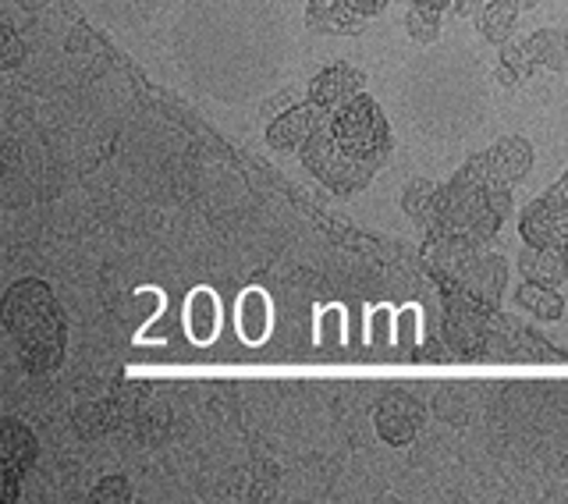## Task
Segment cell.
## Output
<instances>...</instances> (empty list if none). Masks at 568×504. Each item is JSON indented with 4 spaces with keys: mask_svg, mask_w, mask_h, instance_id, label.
Returning a JSON list of instances; mask_svg holds the SVG:
<instances>
[{
    "mask_svg": "<svg viewBox=\"0 0 568 504\" xmlns=\"http://www.w3.org/2000/svg\"><path fill=\"white\" fill-rule=\"evenodd\" d=\"M292 32L274 0H182L171 58L192 89L224 107L263 100L292 64Z\"/></svg>",
    "mask_w": 568,
    "mask_h": 504,
    "instance_id": "6da1fadb",
    "label": "cell"
},
{
    "mask_svg": "<svg viewBox=\"0 0 568 504\" xmlns=\"http://www.w3.org/2000/svg\"><path fill=\"white\" fill-rule=\"evenodd\" d=\"M405 118L434 142L469 139L490 114L487 71L466 43H434L402 71Z\"/></svg>",
    "mask_w": 568,
    "mask_h": 504,
    "instance_id": "7a4b0ae2",
    "label": "cell"
},
{
    "mask_svg": "<svg viewBox=\"0 0 568 504\" xmlns=\"http://www.w3.org/2000/svg\"><path fill=\"white\" fill-rule=\"evenodd\" d=\"M508 218V189L497 185L484 157H476L466 164L452 185H437V200L430 213L434 235L444 239H469V242H487L501 221Z\"/></svg>",
    "mask_w": 568,
    "mask_h": 504,
    "instance_id": "3957f363",
    "label": "cell"
},
{
    "mask_svg": "<svg viewBox=\"0 0 568 504\" xmlns=\"http://www.w3.org/2000/svg\"><path fill=\"white\" fill-rule=\"evenodd\" d=\"M4 331L32 370H50L64 352V316L43 281H18L0 302Z\"/></svg>",
    "mask_w": 568,
    "mask_h": 504,
    "instance_id": "277c9868",
    "label": "cell"
},
{
    "mask_svg": "<svg viewBox=\"0 0 568 504\" xmlns=\"http://www.w3.org/2000/svg\"><path fill=\"white\" fill-rule=\"evenodd\" d=\"M324 132L337 150L348 153L355 164H363L369 171H377L384 164L387 147H390L387 121L381 114V107L366 93L348 100L345 107H337V111H331L324 121Z\"/></svg>",
    "mask_w": 568,
    "mask_h": 504,
    "instance_id": "5b68a950",
    "label": "cell"
},
{
    "mask_svg": "<svg viewBox=\"0 0 568 504\" xmlns=\"http://www.w3.org/2000/svg\"><path fill=\"white\" fill-rule=\"evenodd\" d=\"M426 256L434 260V266L440 270L452 284H458L462 292L484 302H497L505 292V263L497 256H484L476 249V242L469 239H444L437 235L434 245L426 249Z\"/></svg>",
    "mask_w": 568,
    "mask_h": 504,
    "instance_id": "8992f818",
    "label": "cell"
},
{
    "mask_svg": "<svg viewBox=\"0 0 568 504\" xmlns=\"http://www.w3.org/2000/svg\"><path fill=\"white\" fill-rule=\"evenodd\" d=\"M298 153H302V164L313 171V178H320L327 189L342 192V195L359 192L363 185H369V178L377 174V171H369L363 164H355L348 153L337 150L334 142L327 139L324 124H320V129L313 132V139Z\"/></svg>",
    "mask_w": 568,
    "mask_h": 504,
    "instance_id": "52a82bcc",
    "label": "cell"
},
{
    "mask_svg": "<svg viewBox=\"0 0 568 504\" xmlns=\"http://www.w3.org/2000/svg\"><path fill=\"white\" fill-rule=\"evenodd\" d=\"M523 239L532 245L558 249L568 256V171L550 185L540 200H532L519 221Z\"/></svg>",
    "mask_w": 568,
    "mask_h": 504,
    "instance_id": "ba28073f",
    "label": "cell"
},
{
    "mask_svg": "<svg viewBox=\"0 0 568 504\" xmlns=\"http://www.w3.org/2000/svg\"><path fill=\"white\" fill-rule=\"evenodd\" d=\"M426 423V405L408 391H390L373 412V426L384 444H413Z\"/></svg>",
    "mask_w": 568,
    "mask_h": 504,
    "instance_id": "9c48e42d",
    "label": "cell"
},
{
    "mask_svg": "<svg viewBox=\"0 0 568 504\" xmlns=\"http://www.w3.org/2000/svg\"><path fill=\"white\" fill-rule=\"evenodd\" d=\"M505 64H519V79L532 64H547L555 71H568V32L565 29L529 32L519 47L505 50Z\"/></svg>",
    "mask_w": 568,
    "mask_h": 504,
    "instance_id": "30bf717a",
    "label": "cell"
},
{
    "mask_svg": "<svg viewBox=\"0 0 568 504\" xmlns=\"http://www.w3.org/2000/svg\"><path fill=\"white\" fill-rule=\"evenodd\" d=\"M327 114L331 111H324V107L313 103V100L298 103V107H292V111L277 114L271 124H266V142H271L274 150H302L320 124L327 121Z\"/></svg>",
    "mask_w": 568,
    "mask_h": 504,
    "instance_id": "8fae6325",
    "label": "cell"
},
{
    "mask_svg": "<svg viewBox=\"0 0 568 504\" xmlns=\"http://www.w3.org/2000/svg\"><path fill=\"white\" fill-rule=\"evenodd\" d=\"M363 89H366V75H363V71L342 61V64L324 68L310 82V100L324 107V111H337V107H345L348 100L363 97Z\"/></svg>",
    "mask_w": 568,
    "mask_h": 504,
    "instance_id": "7c38bea8",
    "label": "cell"
},
{
    "mask_svg": "<svg viewBox=\"0 0 568 504\" xmlns=\"http://www.w3.org/2000/svg\"><path fill=\"white\" fill-rule=\"evenodd\" d=\"M79 4L97 14L103 26L135 32L142 26H150L153 18L168 8V0H79Z\"/></svg>",
    "mask_w": 568,
    "mask_h": 504,
    "instance_id": "4fadbf2b",
    "label": "cell"
},
{
    "mask_svg": "<svg viewBox=\"0 0 568 504\" xmlns=\"http://www.w3.org/2000/svg\"><path fill=\"white\" fill-rule=\"evenodd\" d=\"M484 164L497 185H519L532 168V147L523 135H505L501 142H494V150L484 157Z\"/></svg>",
    "mask_w": 568,
    "mask_h": 504,
    "instance_id": "5bb4252c",
    "label": "cell"
},
{
    "mask_svg": "<svg viewBox=\"0 0 568 504\" xmlns=\"http://www.w3.org/2000/svg\"><path fill=\"white\" fill-rule=\"evenodd\" d=\"M0 452H4V501H14L18 491V473L26 470L36 455V444L29 437V430L18 420H4L0 423Z\"/></svg>",
    "mask_w": 568,
    "mask_h": 504,
    "instance_id": "9a60e30c",
    "label": "cell"
},
{
    "mask_svg": "<svg viewBox=\"0 0 568 504\" xmlns=\"http://www.w3.org/2000/svg\"><path fill=\"white\" fill-rule=\"evenodd\" d=\"M519 274L526 281H532V284L558 288L568 278V256H565V252H558V249L526 242V249L519 252Z\"/></svg>",
    "mask_w": 568,
    "mask_h": 504,
    "instance_id": "2e32d148",
    "label": "cell"
},
{
    "mask_svg": "<svg viewBox=\"0 0 568 504\" xmlns=\"http://www.w3.org/2000/svg\"><path fill=\"white\" fill-rule=\"evenodd\" d=\"M348 0H310L306 8V26L320 36H337V32H355L359 22L352 18Z\"/></svg>",
    "mask_w": 568,
    "mask_h": 504,
    "instance_id": "e0dca14e",
    "label": "cell"
},
{
    "mask_svg": "<svg viewBox=\"0 0 568 504\" xmlns=\"http://www.w3.org/2000/svg\"><path fill=\"white\" fill-rule=\"evenodd\" d=\"M529 4H537V0H490L484 14H479V32H484L490 43H505L511 36V26L519 22V14Z\"/></svg>",
    "mask_w": 568,
    "mask_h": 504,
    "instance_id": "ac0fdd59",
    "label": "cell"
},
{
    "mask_svg": "<svg viewBox=\"0 0 568 504\" xmlns=\"http://www.w3.org/2000/svg\"><path fill=\"white\" fill-rule=\"evenodd\" d=\"M515 302H519L526 313L540 316V320H561V313H565V299L550 284L526 281L519 292H515Z\"/></svg>",
    "mask_w": 568,
    "mask_h": 504,
    "instance_id": "d6986e66",
    "label": "cell"
},
{
    "mask_svg": "<svg viewBox=\"0 0 568 504\" xmlns=\"http://www.w3.org/2000/svg\"><path fill=\"white\" fill-rule=\"evenodd\" d=\"M434 200H437V185L426 182V178H416L413 185L402 192V206L405 213L413 218L416 224H430V213H434Z\"/></svg>",
    "mask_w": 568,
    "mask_h": 504,
    "instance_id": "ffe728a7",
    "label": "cell"
},
{
    "mask_svg": "<svg viewBox=\"0 0 568 504\" xmlns=\"http://www.w3.org/2000/svg\"><path fill=\"white\" fill-rule=\"evenodd\" d=\"M405 29L419 43H437V36H440V14L437 11L413 8V11H408V18H405Z\"/></svg>",
    "mask_w": 568,
    "mask_h": 504,
    "instance_id": "44dd1931",
    "label": "cell"
},
{
    "mask_svg": "<svg viewBox=\"0 0 568 504\" xmlns=\"http://www.w3.org/2000/svg\"><path fill=\"white\" fill-rule=\"evenodd\" d=\"M93 501H132V491H129V483H124L121 476H106V480L97 483Z\"/></svg>",
    "mask_w": 568,
    "mask_h": 504,
    "instance_id": "7402d4cb",
    "label": "cell"
},
{
    "mask_svg": "<svg viewBox=\"0 0 568 504\" xmlns=\"http://www.w3.org/2000/svg\"><path fill=\"white\" fill-rule=\"evenodd\" d=\"M355 14H381L387 8V0H348Z\"/></svg>",
    "mask_w": 568,
    "mask_h": 504,
    "instance_id": "603a6c76",
    "label": "cell"
},
{
    "mask_svg": "<svg viewBox=\"0 0 568 504\" xmlns=\"http://www.w3.org/2000/svg\"><path fill=\"white\" fill-rule=\"evenodd\" d=\"M4 43H8V53H4V68H14L18 64V36L8 29V36H4Z\"/></svg>",
    "mask_w": 568,
    "mask_h": 504,
    "instance_id": "cb8c5ba5",
    "label": "cell"
},
{
    "mask_svg": "<svg viewBox=\"0 0 568 504\" xmlns=\"http://www.w3.org/2000/svg\"><path fill=\"white\" fill-rule=\"evenodd\" d=\"M455 0H413V8H423V11H444V8H452Z\"/></svg>",
    "mask_w": 568,
    "mask_h": 504,
    "instance_id": "d4e9b609",
    "label": "cell"
}]
</instances>
